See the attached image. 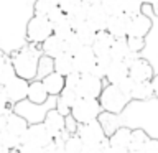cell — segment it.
I'll return each mask as SVG.
<instances>
[{
    "instance_id": "1",
    "label": "cell",
    "mask_w": 158,
    "mask_h": 153,
    "mask_svg": "<svg viewBox=\"0 0 158 153\" xmlns=\"http://www.w3.org/2000/svg\"><path fill=\"white\" fill-rule=\"evenodd\" d=\"M36 0H0V49L12 56L28 43L27 27Z\"/></svg>"
},
{
    "instance_id": "2",
    "label": "cell",
    "mask_w": 158,
    "mask_h": 153,
    "mask_svg": "<svg viewBox=\"0 0 158 153\" xmlns=\"http://www.w3.org/2000/svg\"><path fill=\"white\" fill-rule=\"evenodd\" d=\"M41 56H43L41 44L27 43L22 49L13 53L10 56V59H12L18 77H23L27 81H35L36 79V71H38V61Z\"/></svg>"
},
{
    "instance_id": "3",
    "label": "cell",
    "mask_w": 158,
    "mask_h": 153,
    "mask_svg": "<svg viewBox=\"0 0 158 153\" xmlns=\"http://www.w3.org/2000/svg\"><path fill=\"white\" fill-rule=\"evenodd\" d=\"M51 109H56V97H49L48 102L44 104H33L28 99H25V101L15 104L13 112L23 117L28 122V125H35V123H43L46 114Z\"/></svg>"
},
{
    "instance_id": "4",
    "label": "cell",
    "mask_w": 158,
    "mask_h": 153,
    "mask_svg": "<svg viewBox=\"0 0 158 153\" xmlns=\"http://www.w3.org/2000/svg\"><path fill=\"white\" fill-rule=\"evenodd\" d=\"M99 102H101L104 112L122 115V114L125 112V109L130 105L133 101H132V97H128L127 94H123L120 89H118V86L106 82L101 97H99Z\"/></svg>"
},
{
    "instance_id": "5",
    "label": "cell",
    "mask_w": 158,
    "mask_h": 153,
    "mask_svg": "<svg viewBox=\"0 0 158 153\" xmlns=\"http://www.w3.org/2000/svg\"><path fill=\"white\" fill-rule=\"evenodd\" d=\"M102 112L104 110H102V105L99 102V99L79 97L71 109V117L81 125V123H89V122L97 120Z\"/></svg>"
},
{
    "instance_id": "6",
    "label": "cell",
    "mask_w": 158,
    "mask_h": 153,
    "mask_svg": "<svg viewBox=\"0 0 158 153\" xmlns=\"http://www.w3.org/2000/svg\"><path fill=\"white\" fill-rule=\"evenodd\" d=\"M51 35H53V23L49 22L48 17L35 15V17L28 22V27H27L28 43L41 44L43 41H46Z\"/></svg>"
},
{
    "instance_id": "7",
    "label": "cell",
    "mask_w": 158,
    "mask_h": 153,
    "mask_svg": "<svg viewBox=\"0 0 158 153\" xmlns=\"http://www.w3.org/2000/svg\"><path fill=\"white\" fill-rule=\"evenodd\" d=\"M53 143V135L48 132L44 123L28 125L25 135L22 137V145H33L40 148H46Z\"/></svg>"
},
{
    "instance_id": "8",
    "label": "cell",
    "mask_w": 158,
    "mask_h": 153,
    "mask_svg": "<svg viewBox=\"0 0 158 153\" xmlns=\"http://www.w3.org/2000/svg\"><path fill=\"white\" fill-rule=\"evenodd\" d=\"M106 86V81L99 79L94 74H84L79 79L77 84V96L79 97H87V99H99L102 94V89Z\"/></svg>"
},
{
    "instance_id": "9",
    "label": "cell",
    "mask_w": 158,
    "mask_h": 153,
    "mask_svg": "<svg viewBox=\"0 0 158 153\" xmlns=\"http://www.w3.org/2000/svg\"><path fill=\"white\" fill-rule=\"evenodd\" d=\"M76 135L84 143H102L104 145V143L109 142V137L106 135V132H104V128L99 123V120H94L89 123H81L77 127Z\"/></svg>"
},
{
    "instance_id": "10",
    "label": "cell",
    "mask_w": 158,
    "mask_h": 153,
    "mask_svg": "<svg viewBox=\"0 0 158 153\" xmlns=\"http://www.w3.org/2000/svg\"><path fill=\"white\" fill-rule=\"evenodd\" d=\"M97 64V56L94 53L92 46H82L79 53L74 54V71L77 74H92Z\"/></svg>"
},
{
    "instance_id": "11",
    "label": "cell",
    "mask_w": 158,
    "mask_h": 153,
    "mask_svg": "<svg viewBox=\"0 0 158 153\" xmlns=\"http://www.w3.org/2000/svg\"><path fill=\"white\" fill-rule=\"evenodd\" d=\"M153 76H155L153 66L150 64V61L145 59V58L138 56V58H135L130 64H128V77H130L133 82L152 81Z\"/></svg>"
},
{
    "instance_id": "12",
    "label": "cell",
    "mask_w": 158,
    "mask_h": 153,
    "mask_svg": "<svg viewBox=\"0 0 158 153\" xmlns=\"http://www.w3.org/2000/svg\"><path fill=\"white\" fill-rule=\"evenodd\" d=\"M152 18L143 12L140 15H135V17H130V23H128V38H147V35L150 33L152 30Z\"/></svg>"
},
{
    "instance_id": "13",
    "label": "cell",
    "mask_w": 158,
    "mask_h": 153,
    "mask_svg": "<svg viewBox=\"0 0 158 153\" xmlns=\"http://www.w3.org/2000/svg\"><path fill=\"white\" fill-rule=\"evenodd\" d=\"M5 87V92H7V97L12 105H15V104L22 102L25 101V99L28 97V87H30V81H27V79L23 77H15L12 82H8Z\"/></svg>"
},
{
    "instance_id": "14",
    "label": "cell",
    "mask_w": 158,
    "mask_h": 153,
    "mask_svg": "<svg viewBox=\"0 0 158 153\" xmlns=\"http://www.w3.org/2000/svg\"><path fill=\"white\" fill-rule=\"evenodd\" d=\"M107 22L109 15L101 3H92L87 7V25L91 28H94L96 31H104L107 30Z\"/></svg>"
},
{
    "instance_id": "15",
    "label": "cell",
    "mask_w": 158,
    "mask_h": 153,
    "mask_svg": "<svg viewBox=\"0 0 158 153\" xmlns=\"http://www.w3.org/2000/svg\"><path fill=\"white\" fill-rule=\"evenodd\" d=\"M128 23H130V17L125 13H118L109 17L107 22V31L112 35L114 38H127L128 33Z\"/></svg>"
},
{
    "instance_id": "16",
    "label": "cell",
    "mask_w": 158,
    "mask_h": 153,
    "mask_svg": "<svg viewBox=\"0 0 158 153\" xmlns=\"http://www.w3.org/2000/svg\"><path fill=\"white\" fill-rule=\"evenodd\" d=\"M110 56H112L114 61H122V63L130 64L135 58H138V54L132 53L127 38H117L115 41H114L112 49H110Z\"/></svg>"
},
{
    "instance_id": "17",
    "label": "cell",
    "mask_w": 158,
    "mask_h": 153,
    "mask_svg": "<svg viewBox=\"0 0 158 153\" xmlns=\"http://www.w3.org/2000/svg\"><path fill=\"white\" fill-rule=\"evenodd\" d=\"M43 123H44V127L48 128V132L53 135V138L66 130V117L61 115L56 109H51V110L46 114Z\"/></svg>"
},
{
    "instance_id": "18",
    "label": "cell",
    "mask_w": 158,
    "mask_h": 153,
    "mask_svg": "<svg viewBox=\"0 0 158 153\" xmlns=\"http://www.w3.org/2000/svg\"><path fill=\"white\" fill-rule=\"evenodd\" d=\"M114 41H115V38H114L107 30H104V31H97L96 39H94V43H92V49H94V53H96V56L101 58V56H107V54H110Z\"/></svg>"
},
{
    "instance_id": "19",
    "label": "cell",
    "mask_w": 158,
    "mask_h": 153,
    "mask_svg": "<svg viewBox=\"0 0 158 153\" xmlns=\"http://www.w3.org/2000/svg\"><path fill=\"white\" fill-rule=\"evenodd\" d=\"M99 123L102 125L104 132H106L107 137H112L120 127H123L122 122V115H117V114H110V112H102L99 115Z\"/></svg>"
},
{
    "instance_id": "20",
    "label": "cell",
    "mask_w": 158,
    "mask_h": 153,
    "mask_svg": "<svg viewBox=\"0 0 158 153\" xmlns=\"http://www.w3.org/2000/svg\"><path fill=\"white\" fill-rule=\"evenodd\" d=\"M128 77V64L127 63H122V61H114L110 64L107 71V76H106V82L107 84H117L122 82L123 79Z\"/></svg>"
},
{
    "instance_id": "21",
    "label": "cell",
    "mask_w": 158,
    "mask_h": 153,
    "mask_svg": "<svg viewBox=\"0 0 158 153\" xmlns=\"http://www.w3.org/2000/svg\"><path fill=\"white\" fill-rule=\"evenodd\" d=\"M51 97L46 91V87H44L43 81H38V79H35V81H30V87H28V101L33 102V104H44L48 102V99Z\"/></svg>"
},
{
    "instance_id": "22",
    "label": "cell",
    "mask_w": 158,
    "mask_h": 153,
    "mask_svg": "<svg viewBox=\"0 0 158 153\" xmlns=\"http://www.w3.org/2000/svg\"><path fill=\"white\" fill-rule=\"evenodd\" d=\"M132 133H133V128L125 127V125L120 127L112 137H109V145L128 150V147H130V143H132Z\"/></svg>"
},
{
    "instance_id": "23",
    "label": "cell",
    "mask_w": 158,
    "mask_h": 153,
    "mask_svg": "<svg viewBox=\"0 0 158 153\" xmlns=\"http://www.w3.org/2000/svg\"><path fill=\"white\" fill-rule=\"evenodd\" d=\"M43 84H44V87H46L49 96L58 97L59 94L63 92L64 86H66V77H63L61 74H58V72H51L49 76H46L43 79Z\"/></svg>"
},
{
    "instance_id": "24",
    "label": "cell",
    "mask_w": 158,
    "mask_h": 153,
    "mask_svg": "<svg viewBox=\"0 0 158 153\" xmlns=\"http://www.w3.org/2000/svg\"><path fill=\"white\" fill-rule=\"evenodd\" d=\"M41 51H43V54H46V56L54 59L56 56H59L61 53H64V41L53 33L46 41L41 43Z\"/></svg>"
},
{
    "instance_id": "25",
    "label": "cell",
    "mask_w": 158,
    "mask_h": 153,
    "mask_svg": "<svg viewBox=\"0 0 158 153\" xmlns=\"http://www.w3.org/2000/svg\"><path fill=\"white\" fill-rule=\"evenodd\" d=\"M54 72L61 74L63 77H68L74 72V56L68 53H61L54 58Z\"/></svg>"
},
{
    "instance_id": "26",
    "label": "cell",
    "mask_w": 158,
    "mask_h": 153,
    "mask_svg": "<svg viewBox=\"0 0 158 153\" xmlns=\"http://www.w3.org/2000/svg\"><path fill=\"white\" fill-rule=\"evenodd\" d=\"M155 96H153V87L152 82H135V87H133L132 92V101L133 102H147V101H153Z\"/></svg>"
},
{
    "instance_id": "27",
    "label": "cell",
    "mask_w": 158,
    "mask_h": 153,
    "mask_svg": "<svg viewBox=\"0 0 158 153\" xmlns=\"http://www.w3.org/2000/svg\"><path fill=\"white\" fill-rule=\"evenodd\" d=\"M27 128H28V122L25 120L23 117H20L18 114H8V122H7V130L8 132H12L13 135H17L22 138L25 135V132H27Z\"/></svg>"
},
{
    "instance_id": "28",
    "label": "cell",
    "mask_w": 158,
    "mask_h": 153,
    "mask_svg": "<svg viewBox=\"0 0 158 153\" xmlns=\"http://www.w3.org/2000/svg\"><path fill=\"white\" fill-rule=\"evenodd\" d=\"M53 33L56 35V36H59L64 41V39H68L71 35H74V28L71 22H69L68 15H64V17L61 20H58L56 23H53Z\"/></svg>"
},
{
    "instance_id": "29",
    "label": "cell",
    "mask_w": 158,
    "mask_h": 153,
    "mask_svg": "<svg viewBox=\"0 0 158 153\" xmlns=\"http://www.w3.org/2000/svg\"><path fill=\"white\" fill-rule=\"evenodd\" d=\"M87 7H89V5L82 2L79 7L74 8L71 13H68V18H69V22H71V25H73L74 30L87 22Z\"/></svg>"
},
{
    "instance_id": "30",
    "label": "cell",
    "mask_w": 158,
    "mask_h": 153,
    "mask_svg": "<svg viewBox=\"0 0 158 153\" xmlns=\"http://www.w3.org/2000/svg\"><path fill=\"white\" fill-rule=\"evenodd\" d=\"M74 33H76V36L79 39H81V43L84 44V46H92L94 39H96V35H97V31L89 27L87 22L84 25H81V27H77L76 30H74Z\"/></svg>"
},
{
    "instance_id": "31",
    "label": "cell",
    "mask_w": 158,
    "mask_h": 153,
    "mask_svg": "<svg viewBox=\"0 0 158 153\" xmlns=\"http://www.w3.org/2000/svg\"><path fill=\"white\" fill-rule=\"evenodd\" d=\"M150 138V135L143 130V128H133V133H132V143L128 147V151L130 153H138L142 150V147L145 145V142Z\"/></svg>"
},
{
    "instance_id": "32",
    "label": "cell",
    "mask_w": 158,
    "mask_h": 153,
    "mask_svg": "<svg viewBox=\"0 0 158 153\" xmlns=\"http://www.w3.org/2000/svg\"><path fill=\"white\" fill-rule=\"evenodd\" d=\"M51 72H54V59L43 54L38 61V71H36V79L43 81L46 76H49Z\"/></svg>"
},
{
    "instance_id": "33",
    "label": "cell",
    "mask_w": 158,
    "mask_h": 153,
    "mask_svg": "<svg viewBox=\"0 0 158 153\" xmlns=\"http://www.w3.org/2000/svg\"><path fill=\"white\" fill-rule=\"evenodd\" d=\"M17 77V71L13 68L12 59H7L2 66H0V86H7L8 82H12L13 79Z\"/></svg>"
},
{
    "instance_id": "34",
    "label": "cell",
    "mask_w": 158,
    "mask_h": 153,
    "mask_svg": "<svg viewBox=\"0 0 158 153\" xmlns=\"http://www.w3.org/2000/svg\"><path fill=\"white\" fill-rule=\"evenodd\" d=\"M0 142H2V145L10 151H17L18 148L22 147V138L13 135V133L8 132V130H3L0 133Z\"/></svg>"
},
{
    "instance_id": "35",
    "label": "cell",
    "mask_w": 158,
    "mask_h": 153,
    "mask_svg": "<svg viewBox=\"0 0 158 153\" xmlns=\"http://www.w3.org/2000/svg\"><path fill=\"white\" fill-rule=\"evenodd\" d=\"M58 7V0H36L35 2V15L48 17Z\"/></svg>"
},
{
    "instance_id": "36",
    "label": "cell",
    "mask_w": 158,
    "mask_h": 153,
    "mask_svg": "<svg viewBox=\"0 0 158 153\" xmlns=\"http://www.w3.org/2000/svg\"><path fill=\"white\" fill-rule=\"evenodd\" d=\"M101 5L107 12L109 17L112 15L123 13V7H125V0H101Z\"/></svg>"
},
{
    "instance_id": "37",
    "label": "cell",
    "mask_w": 158,
    "mask_h": 153,
    "mask_svg": "<svg viewBox=\"0 0 158 153\" xmlns=\"http://www.w3.org/2000/svg\"><path fill=\"white\" fill-rule=\"evenodd\" d=\"M145 3L143 0H125V7H123V13L128 17H135V15L143 13Z\"/></svg>"
},
{
    "instance_id": "38",
    "label": "cell",
    "mask_w": 158,
    "mask_h": 153,
    "mask_svg": "<svg viewBox=\"0 0 158 153\" xmlns=\"http://www.w3.org/2000/svg\"><path fill=\"white\" fill-rule=\"evenodd\" d=\"M82 148H84V142L76 135V133H74V135H71L66 140L64 151H66V153H82Z\"/></svg>"
},
{
    "instance_id": "39",
    "label": "cell",
    "mask_w": 158,
    "mask_h": 153,
    "mask_svg": "<svg viewBox=\"0 0 158 153\" xmlns=\"http://www.w3.org/2000/svg\"><path fill=\"white\" fill-rule=\"evenodd\" d=\"M82 46L84 44L81 43V39L76 36V33L71 35L68 39H64V53L71 54V56H74L76 53H79V49H81Z\"/></svg>"
},
{
    "instance_id": "40",
    "label": "cell",
    "mask_w": 158,
    "mask_h": 153,
    "mask_svg": "<svg viewBox=\"0 0 158 153\" xmlns=\"http://www.w3.org/2000/svg\"><path fill=\"white\" fill-rule=\"evenodd\" d=\"M12 112H13V105L8 101L5 87L0 86V115H8V114H12Z\"/></svg>"
},
{
    "instance_id": "41",
    "label": "cell",
    "mask_w": 158,
    "mask_h": 153,
    "mask_svg": "<svg viewBox=\"0 0 158 153\" xmlns=\"http://www.w3.org/2000/svg\"><path fill=\"white\" fill-rule=\"evenodd\" d=\"M81 3H82V0H59V2H58V7L68 15V13H71L76 7H79Z\"/></svg>"
},
{
    "instance_id": "42",
    "label": "cell",
    "mask_w": 158,
    "mask_h": 153,
    "mask_svg": "<svg viewBox=\"0 0 158 153\" xmlns=\"http://www.w3.org/2000/svg\"><path fill=\"white\" fill-rule=\"evenodd\" d=\"M127 39H128V46H130L132 53L138 54V53H142L143 49H145V39L143 38H128L127 36Z\"/></svg>"
},
{
    "instance_id": "43",
    "label": "cell",
    "mask_w": 158,
    "mask_h": 153,
    "mask_svg": "<svg viewBox=\"0 0 158 153\" xmlns=\"http://www.w3.org/2000/svg\"><path fill=\"white\" fill-rule=\"evenodd\" d=\"M138 153H158V138L150 137L145 142V145L142 147V150Z\"/></svg>"
},
{
    "instance_id": "44",
    "label": "cell",
    "mask_w": 158,
    "mask_h": 153,
    "mask_svg": "<svg viewBox=\"0 0 158 153\" xmlns=\"http://www.w3.org/2000/svg\"><path fill=\"white\" fill-rule=\"evenodd\" d=\"M117 86H118V89H120L123 94H127L128 97H132V92H133V87H135V82H133L130 77L123 79L122 82H118V84H117Z\"/></svg>"
},
{
    "instance_id": "45",
    "label": "cell",
    "mask_w": 158,
    "mask_h": 153,
    "mask_svg": "<svg viewBox=\"0 0 158 153\" xmlns=\"http://www.w3.org/2000/svg\"><path fill=\"white\" fill-rule=\"evenodd\" d=\"M106 145V143H104ZM102 143H84L82 153H102Z\"/></svg>"
},
{
    "instance_id": "46",
    "label": "cell",
    "mask_w": 158,
    "mask_h": 153,
    "mask_svg": "<svg viewBox=\"0 0 158 153\" xmlns=\"http://www.w3.org/2000/svg\"><path fill=\"white\" fill-rule=\"evenodd\" d=\"M18 153H46L44 148L40 147H33V145H22L18 148Z\"/></svg>"
},
{
    "instance_id": "47",
    "label": "cell",
    "mask_w": 158,
    "mask_h": 153,
    "mask_svg": "<svg viewBox=\"0 0 158 153\" xmlns=\"http://www.w3.org/2000/svg\"><path fill=\"white\" fill-rule=\"evenodd\" d=\"M64 15H66V13H64V12H63V10L59 8V7H56V8H54L51 13L48 15V18H49V22H51V23H56L58 20H61V18L64 17Z\"/></svg>"
},
{
    "instance_id": "48",
    "label": "cell",
    "mask_w": 158,
    "mask_h": 153,
    "mask_svg": "<svg viewBox=\"0 0 158 153\" xmlns=\"http://www.w3.org/2000/svg\"><path fill=\"white\" fill-rule=\"evenodd\" d=\"M102 153H130L128 150H123V148H117V147H112V145H109V142L104 145L102 148Z\"/></svg>"
},
{
    "instance_id": "49",
    "label": "cell",
    "mask_w": 158,
    "mask_h": 153,
    "mask_svg": "<svg viewBox=\"0 0 158 153\" xmlns=\"http://www.w3.org/2000/svg\"><path fill=\"white\" fill-rule=\"evenodd\" d=\"M44 151H46V153H66V151H64V148H58L56 145H54V142L49 147L44 148Z\"/></svg>"
},
{
    "instance_id": "50",
    "label": "cell",
    "mask_w": 158,
    "mask_h": 153,
    "mask_svg": "<svg viewBox=\"0 0 158 153\" xmlns=\"http://www.w3.org/2000/svg\"><path fill=\"white\" fill-rule=\"evenodd\" d=\"M150 82H152V87H153V96H155V99L158 101V74L153 76V79Z\"/></svg>"
},
{
    "instance_id": "51",
    "label": "cell",
    "mask_w": 158,
    "mask_h": 153,
    "mask_svg": "<svg viewBox=\"0 0 158 153\" xmlns=\"http://www.w3.org/2000/svg\"><path fill=\"white\" fill-rule=\"evenodd\" d=\"M7 122H8V115H0V133L7 130Z\"/></svg>"
},
{
    "instance_id": "52",
    "label": "cell",
    "mask_w": 158,
    "mask_h": 153,
    "mask_svg": "<svg viewBox=\"0 0 158 153\" xmlns=\"http://www.w3.org/2000/svg\"><path fill=\"white\" fill-rule=\"evenodd\" d=\"M8 58H10V56H7V54H5V53L2 51V49H0V66H2V64H3L5 61H7Z\"/></svg>"
},
{
    "instance_id": "53",
    "label": "cell",
    "mask_w": 158,
    "mask_h": 153,
    "mask_svg": "<svg viewBox=\"0 0 158 153\" xmlns=\"http://www.w3.org/2000/svg\"><path fill=\"white\" fill-rule=\"evenodd\" d=\"M156 2H158V0H143V3H145V5H150V7H153Z\"/></svg>"
},
{
    "instance_id": "54",
    "label": "cell",
    "mask_w": 158,
    "mask_h": 153,
    "mask_svg": "<svg viewBox=\"0 0 158 153\" xmlns=\"http://www.w3.org/2000/svg\"><path fill=\"white\" fill-rule=\"evenodd\" d=\"M82 2L87 5H92V3H101V0H82Z\"/></svg>"
},
{
    "instance_id": "55",
    "label": "cell",
    "mask_w": 158,
    "mask_h": 153,
    "mask_svg": "<svg viewBox=\"0 0 158 153\" xmlns=\"http://www.w3.org/2000/svg\"><path fill=\"white\" fill-rule=\"evenodd\" d=\"M153 12H155V15H158V2L153 5Z\"/></svg>"
},
{
    "instance_id": "56",
    "label": "cell",
    "mask_w": 158,
    "mask_h": 153,
    "mask_svg": "<svg viewBox=\"0 0 158 153\" xmlns=\"http://www.w3.org/2000/svg\"><path fill=\"white\" fill-rule=\"evenodd\" d=\"M12 153H18V150H17V151H12Z\"/></svg>"
},
{
    "instance_id": "57",
    "label": "cell",
    "mask_w": 158,
    "mask_h": 153,
    "mask_svg": "<svg viewBox=\"0 0 158 153\" xmlns=\"http://www.w3.org/2000/svg\"><path fill=\"white\" fill-rule=\"evenodd\" d=\"M58 2H59V0H58Z\"/></svg>"
}]
</instances>
